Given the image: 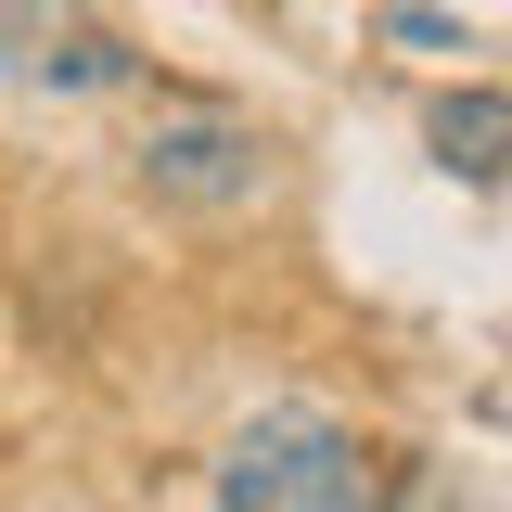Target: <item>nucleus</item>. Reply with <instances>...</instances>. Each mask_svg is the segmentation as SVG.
Instances as JSON below:
<instances>
[{"label": "nucleus", "instance_id": "3", "mask_svg": "<svg viewBox=\"0 0 512 512\" xmlns=\"http://www.w3.org/2000/svg\"><path fill=\"white\" fill-rule=\"evenodd\" d=\"M0 77H26V90H128V52H116V26H90L64 0H0Z\"/></svg>", "mask_w": 512, "mask_h": 512}, {"label": "nucleus", "instance_id": "2", "mask_svg": "<svg viewBox=\"0 0 512 512\" xmlns=\"http://www.w3.org/2000/svg\"><path fill=\"white\" fill-rule=\"evenodd\" d=\"M141 192H154V205H180V218H244L256 192H269V128L180 103V116L141 128Z\"/></svg>", "mask_w": 512, "mask_h": 512}, {"label": "nucleus", "instance_id": "4", "mask_svg": "<svg viewBox=\"0 0 512 512\" xmlns=\"http://www.w3.org/2000/svg\"><path fill=\"white\" fill-rule=\"evenodd\" d=\"M423 141H436L448 167H474V180H500V167H512V90H448L436 116H423Z\"/></svg>", "mask_w": 512, "mask_h": 512}, {"label": "nucleus", "instance_id": "1", "mask_svg": "<svg viewBox=\"0 0 512 512\" xmlns=\"http://www.w3.org/2000/svg\"><path fill=\"white\" fill-rule=\"evenodd\" d=\"M218 512H372V448L333 410H256L218 448Z\"/></svg>", "mask_w": 512, "mask_h": 512}]
</instances>
